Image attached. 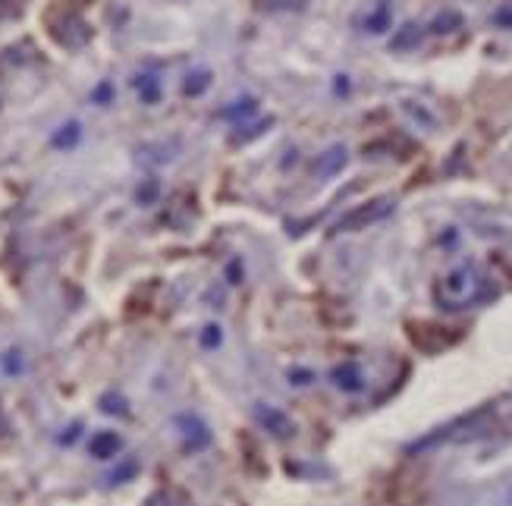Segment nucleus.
Segmentation results:
<instances>
[{
    "instance_id": "nucleus-1",
    "label": "nucleus",
    "mask_w": 512,
    "mask_h": 506,
    "mask_svg": "<svg viewBox=\"0 0 512 506\" xmlns=\"http://www.w3.org/2000/svg\"><path fill=\"white\" fill-rule=\"evenodd\" d=\"M176 425L183 428V437L189 440V447L192 450H202V447H208V440H211V434H208V428L198 422V418H189V415H183V418H176Z\"/></svg>"
},
{
    "instance_id": "nucleus-2",
    "label": "nucleus",
    "mask_w": 512,
    "mask_h": 506,
    "mask_svg": "<svg viewBox=\"0 0 512 506\" xmlns=\"http://www.w3.org/2000/svg\"><path fill=\"white\" fill-rule=\"evenodd\" d=\"M123 447V440L114 434V431H101L92 437V444H88V450H92L95 459H110V456H117Z\"/></svg>"
},
{
    "instance_id": "nucleus-3",
    "label": "nucleus",
    "mask_w": 512,
    "mask_h": 506,
    "mask_svg": "<svg viewBox=\"0 0 512 506\" xmlns=\"http://www.w3.org/2000/svg\"><path fill=\"white\" fill-rule=\"evenodd\" d=\"M387 211V202H377V205H371V208H362V211H355V214H349L346 220H340V230L346 227H359V224H365V220H374V217H381Z\"/></svg>"
},
{
    "instance_id": "nucleus-4",
    "label": "nucleus",
    "mask_w": 512,
    "mask_h": 506,
    "mask_svg": "<svg viewBox=\"0 0 512 506\" xmlns=\"http://www.w3.org/2000/svg\"><path fill=\"white\" fill-rule=\"evenodd\" d=\"M136 88H139V95H142L145 104H154L161 98V88H158V79H154V76H139Z\"/></svg>"
},
{
    "instance_id": "nucleus-5",
    "label": "nucleus",
    "mask_w": 512,
    "mask_h": 506,
    "mask_svg": "<svg viewBox=\"0 0 512 506\" xmlns=\"http://www.w3.org/2000/svg\"><path fill=\"white\" fill-rule=\"evenodd\" d=\"M258 418H261L264 425H271V428H274V434H280V437L289 431L286 418H283L280 412H274V409H264V406H258Z\"/></svg>"
},
{
    "instance_id": "nucleus-6",
    "label": "nucleus",
    "mask_w": 512,
    "mask_h": 506,
    "mask_svg": "<svg viewBox=\"0 0 512 506\" xmlns=\"http://www.w3.org/2000/svg\"><path fill=\"white\" fill-rule=\"evenodd\" d=\"M79 142V123H66L57 136H54V145L57 148H73Z\"/></svg>"
},
{
    "instance_id": "nucleus-7",
    "label": "nucleus",
    "mask_w": 512,
    "mask_h": 506,
    "mask_svg": "<svg viewBox=\"0 0 512 506\" xmlns=\"http://www.w3.org/2000/svg\"><path fill=\"white\" fill-rule=\"evenodd\" d=\"M211 85V73L208 70H198V73H192L189 76V82H186V95H202L205 92V88Z\"/></svg>"
},
{
    "instance_id": "nucleus-8",
    "label": "nucleus",
    "mask_w": 512,
    "mask_h": 506,
    "mask_svg": "<svg viewBox=\"0 0 512 506\" xmlns=\"http://www.w3.org/2000/svg\"><path fill=\"white\" fill-rule=\"evenodd\" d=\"M343 164H346V151L343 148H333V151H327V158L318 164V170L321 173H337Z\"/></svg>"
},
{
    "instance_id": "nucleus-9",
    "label": "nucleus",
    "mask_w": 512,
    "mask_h": 506,
    "mask_svg": "<svg viewBox=\"0 0 512 506\" xmlns=\"http://www.w3.org/2000/svg\"><path fill=\"white\" fill-rule=\"evenodd\" d=\"M415 41H418V29L415 26H406L403 32L393 38V48H412Z\"/></svg>"
},
{
    "instance_id": "nucleus-10",
    "label": "nucleus",
    "mask_w": 512,
    "mask_h": 506,
    "mask_svg": "<svg viewBox=\"0 0 512 506\" xmlns=\"http://www.w3.org/2000/svg\"><path fill=\"white\" fill-rule=\"evenodd\" d=\"M387 22H390V7H381L371 19H368V29L371 32H384L387 29Z\"/></svg>"
},
{
    "instance_id": "nucleus-11",
    "label": "nucleus",
    "mask_w": 512,
    "mask_h": 506,
    "mask_svg": "<svg viewBox=\"0 0 512 506\" xmlns=\"http://www.w3.org/2000/svg\"><path fill=\"white\" fill-rule=\"evenodd\" d=\"M220 327H214V324H208L205 327V334H202V346H208V349H214V346H220Z\"/></svg>"
},
{
    "instance_id": "nucleus-12",
    "label": "nucleus",
    "mask_w": 512,
    "mask_h": 506,
    "mask_svg": "<svg viewBox=\"0 0 512 506\" xmlns=\"http://www.w3.org/2000/svg\"><path fill=\"white\" fill-rule=\"evenodd\" d=\"M252 110H255V101L249 98V101H239V107L224 110V117H246V114H252Z\"/></svg>"
},
{
    "instance_id": "nucleus-13",
    "label": "nucleus",
    "mask_w": 512,
    "mask_h": 506,
    "mask_svg": "<svg viewBox=\"0 0 512 506\" xmlns=\"http://www.w3.org/2000/svg\"><path fill=\"white\" fill-rule=\"evenodd\" d=\"M101 409H104V412H110V415H117V412L123 415V412H126L120 396H104V400H101Z\"/></svg>"
},
{
    "instance_id": "nucleus-14",
    "label": "nucleus",
    "mask_w": 512,
    "mask_h": 506,
    "mask_svg": "<svg viewBox=\"0 0 512 506\" xmlns=\"http://www.w3.org/2000/svg\"><path fill=\"white\" fill-rule=\"evenodd\" d=\"M154 195H158V186H154V183H148L145 189H139V202H151Z\"/></svg>"
},
{
    "instance_id": "nucleus-15",
    "label": "nucleus",
    "mask_w": 512,
    "mask_h": 506,
    "mask_svg": "<svg viewBox=\"0 0 512 506\" xmlns=\"http://www.w3.org/2000/svg\"><path fill=\"white\" fill-rule=\"evenodd\" d=\"M497 22H500V26H512V10H500Z\"/></svg>"
}]
</instances>
